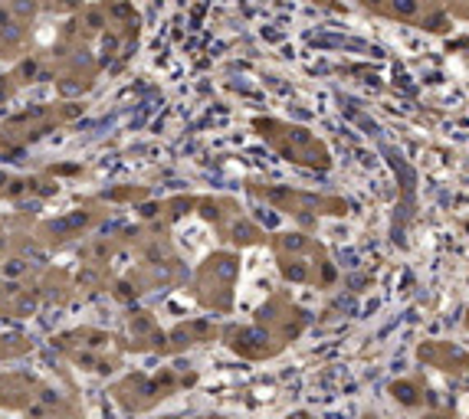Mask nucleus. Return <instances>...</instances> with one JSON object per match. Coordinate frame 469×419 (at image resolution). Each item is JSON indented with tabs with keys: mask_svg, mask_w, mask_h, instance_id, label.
Here are the masks:
<instances>
[{
	"mask_svg": "<svg viewBox=\"0 0 469 419\" xmlns=\"http://www.w3.org/2000/svg\"><path fill=\"white\" fill-rule=\"evenodd\" d=\"M394 7L400 13H414V0H394Z\"/></svg>",
	"mask_w": 469,
	"mask_h": 419,
	"instance_id": "nucleus-1",
	"label": "nucleus"
}]
</instances>
